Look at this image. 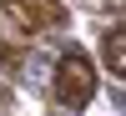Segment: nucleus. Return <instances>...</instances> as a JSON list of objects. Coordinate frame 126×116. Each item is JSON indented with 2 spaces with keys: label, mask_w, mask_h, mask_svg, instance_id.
<instances>
[{
  "label": "nucleus",
  "mask_w": 126,
  "mask_h": 116,
  "mask_svg": "<svg viewBox=\"0 0 126 116\" xmlns=\"http://www.w3.org/2000/svg\"><path fill=\"white\" fill-rule=\"evenodd\" d=\"M50 91H56V101L71 106V111L91 106V96H96V66H91L86 50H66V56L56 61V81H50Z\"/></svg>",
  "instance_id": "obj_1"
},
{
  "label": "nucleus",
  "mask_w": 126,
  "mask_h": 116,
  "mask_svg": "<svg viewBox=\"0 0 126 116\" xmlns=\"http://www.w3.org/2000/svg\"><path fill=\"white\" fill-rule=\"evenodd\" d=\"M5 20L25 35H46V30H61L66 25V5L61 0H0Z\"/></svg>",
  "instance_id": "obj_2"
},
{
  "label": "nucleus",
  "mask_w": 126,
  "mask_h": 116,
  "mask_svg": "<svg viewBox=\"0 0 126 116\" xmlns=\"http://www.w3.org/2000/svg\"><path fill=\"white\" fill-rule=\"evenodd\" d=\"M101 56H106V71H111V76H121V81H126V20H121L116 30H106Z\"/></svg>",
  "instance_id": "obj_3"
}]
</instances>
